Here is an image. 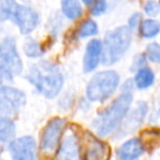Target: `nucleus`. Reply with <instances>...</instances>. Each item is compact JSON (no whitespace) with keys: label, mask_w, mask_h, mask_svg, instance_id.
I'll list each match as a JSON object with an SVG mask.
<instances>
[{"label":"nucleus","mask_w":160,"mask_h":160,"mask_svg":"<svg viewBox=\"0 0 160 160\" xmlns=\"http://www.w3.org/2000/svg\"><path fill=\"white\" fill-rule=\"evenodd\" d=\"M27 80L38 93L47 99H54L64 87V75L57 65L48 60H40L32 65Z\"/></svg>","instance_id":"1"},{"label":"nucleus","mask_w":160,"mask_h":160,"mask_svg":"<svg viewBox=\"0 0 160 160\" xmlns=\"http://www.w3.org/2000/svg\"><path fill=\"white\" fill-rule=\"evenodd\" d=\"M133 93L122 92L113 102L100 111L92 122L97 135L105 137L113 133L121 125L133 103Z\"/></svg>","instance_id":"2"},{"label":"nucleus","mask_w":160,"mask_h":160,"mask_svg":"<svg viewBox=\"0 0 160 160\" xmlns=\"http://www.w3.org/2000/svg\"><path fill=\"white\" fill-rule=\"evenodd\" d=\"M132 38L133 33L126 25H122L107 32L102 42V64L111 66L120 62L131 47Z\"/></svg>","instance_id":"3"},{"label":"nucleus","mask_w":160,"mask_h":160,"mask_svg":"<svg viewBox=\"0 0 160 160\" xmlns=\"http://www.w3.org/2000/svg\"><path fill=\"white\" fill-rule=\"evenodd\" d=\"M0 21H12L23 35L30 34L40 23V14L31 7L16 2L1 1L0 2Z\"/></svg>","instance_id":"4"},{"label":"nucleus","mask_w":160,"mask_h":160,"mask_svg":"<svg viewBox=\"0 0 160 160\" xmlns=\"http://www.w3.org/2000/svg\"><path fill=\"white\" fill-rule=\"evenodd\" d=\"M120 85V75L115 70H102L90 79L86 89L87 100L103 102L111 98Z\"/></svg>","instance_id":"5"},{"label":"nucleus","mask_w":160,"mask_h":160,"mask_svg":"<svg viewBox=\"0 0 160 160\" xmlns=\"http://www.w3.org/2000/svg\"><path fill=\"white\" fill-rule=\"evenodd\" d=\"M23 70V62L13 36H7L0 43V72L5 80H12Z\"/></svg>","instance_id":"6"},{"label":"nucleus","mask_w":160,"mask_h":160,"mask_svg":"<svg viewBox=\"0 0 160 160\" xmlns=\"http://www.w3.org/2000/svg\"><path fill=\"white\" fill-rule=\"evenodd\" d=\"M27 102L23 91L9 86L0 87V118H9L17 114Z\"/></svg>","instance_id":"7"},{"label":"nucleus","mask_w":160,"mask_h":160,"mask_svg":"<svg viewBox=\"0 0 160 160\" xmlns=\"http://www.w3.org/2000/svg\"><path fill=\"white\" fill-rule=\"evenodd\" d=\"M65 124H66V121L60 118H55L47 123V125L43 129L42 136H41L40 148L43 151L52 152L57 149L60 142Z\"/></svg>","instance_id":"8"},{"label":"nucleus","mask_w":160,"mask_h":160,"mask_svg":"<svg viewBox=\"0 0 160 160\" xmlns=\"http://www.w3.org/2000/svg\"><path fill=\"white\" fill-rule=\"evenodd\" d=\"M9 152L12 160H36L38 146L32 136H22L9 142Z\"/></svg>","instance_id":"9"},{"label":"nucleus","mask_w":160,"mask_h":160,"mask_svg":"<svg viewBox=\"0 0 160 160\" xmlns=\"http://www.w3.org/2000/svg\"><path fill=\"white\" fill-rule=\"evenodd\" d=\"M147 113H148V103L145 101H138L136 103L135 109L129 110L127 112L126 116L121 123L118 132L122 133L123 136L133 133L142 125L145 118L147 116Z\"/></svg>","instance_id":"10"},{"label":"nucleus","mask_w":160,"mask_h":160,"mask_svg":"<svg viewBox=\"0 0 160 160\" xmlns=\"http://www.w3.org/2000/svg\"><path fill=\"white\" fill-rule=\"evenodd\" d=\"M102 57V41L93 38L87 44L83 57L85 72H92L99 67Z\"/></svg>","instance_id":"11"},{"label":"nucleus","mask_w":160,"mask_h":160,"mask_svg":"<svg viewBox=\"0 0 160 160\" xmlns=\"http://www.w3.org/2000/svg\"><path fill=\"white\" fill-rule=\"evenodd\" d=\"M56 158L57 160H80V145L75 134L66 136L59 142Z\"/></svg>","instance_id":"12"},{"label":"nucleus","mask_w":160,"mask_h":160,"mask_svg":"<svg viewBox=\"0 0 160 160\" xmlns=\"http://www.w3.org/2000/svg\"><path fill=\"white\" fill-rule=\"evenodd\" d=\"M145 147L139 138H131L123 142L118 149V158L120 160H136L144 153Z\"/></svg>","instance_id":"13"},{"label":"nucleus","mask_w":160,"mask_h":160,"mask_svg":"<svg viewBox=\"0 0 160 160\" xmlns=\"http://www.w3.org/2000/svg\"><path fill=\"white\" fill-rule=\"evenodd\" d=\"M109 157V146L105 142L92 137L86 151L85 160H105Z\"/></svg>","instance_id":"14"},{"label":"nucleus","mask_w":160,"mask_h":160,"mask_svg":"<svg viewBox=\"0 0 160 160\" xmlns=\"http://www.w3.org/2000/svg\"><path fill=\"white\" fill-rule=\"evenodd\" d=\"M155 82V73L148 67L139 69L136 71V75L133 79V83L137 89L146 90L150 88Z\"/></svg>","instance_id":"15"},{"label":"nucleus","mask_w":160,"mask_h":160,"mask_svg":"<svg viewBox=\"0 0 160 160\" xmlns=\"http://www.w3.org/2000/svg\"><path fill=\"white\" fill-rule=\"evenodd\" d=\"M60 7L62 14L69 20H77L83 13L82 5L77 0H64L60 2Z\"/></svg>","instance_id":"16"},{"label":"nucleus","mask_w":160,"mask_h":160,"mask_svg":"<svg viewBox=\"0 0 160 160\" xmlns=\"http://www.w3.org/2000/svg\"><path fill=\"white\" fill-rule=\"evenodd\" d=\"M16 125L9 118H0V144H9L14 139Z\"/></svg>","instance_id":"17"},{"label":"nucleus","mask_w":160,"mask_h":160,"mask_svg":"<svg viewBox=\"0 0 160 160\" xmlns=\"http://www.w3.org/2000/svg\"><path fill=\"white\" fill-rule=\"evenodd\" d=\"M138 29L142 38H153L159 34L160 24L155 19H145L142 20Z\"/></svg>","instance_id":"18"},{"label":"nucleus","mask_w":160,"mask_h":160,"mask_svg":"<svg viewBox=\"0 0 160 160\" xmlns=\"http://www.w3.org/2000/svg\"><path fill=\"white\" fill-rule=\"evenodd\" d=\"M23 52L30 58H38L44 55L45 48L32 38H28L23 43Z\"/></svg>","instance_id":"19"},{"label":"nucleus","mask_w":160,"mask_h":160,"mask_svg":"<svg viewBox=\"0 0 160 160\" xmlns=\"http://www.w3.org/2000/svg\"><path fill=\"white\" fill-rule=\"evenodd\" d=\"M99 33V27L97 22L92 19H87L79 25L77 31V36L79 38H86L94 36Z\"/></svg>","instance_id":"20"},{"label":"nucleus","mask_w":160,"mask_h":160,"mask_svg":"<svg viewBox=\"0 0 160 160\" xmlns=\"http://www.w3.org/2000/svg\"><path fill=\"white\" fill-rule=\"evenodd\" d=\"M146 59L150 60L152 62H159L160 60V46L157 42H152L147 45L146 47Z\"/></svg>","instance_id":"21"},{"label":"nucleus","mask_w":160,"mask_h":160,"mask_svg":"<svg viewBox=\"0 0 160 160\" xmlns=\"http://www.w3.org/2000/svg\"><path fill=\"white\" fill-rule=\"evenodd\" d=\"M89 11L92 16L99 17L103 14L108 9V2L104 0H99V1H91L89 6Z\"/></svg>","instance_id":"22"},{"label":"nucleus","mask_w":160,"mask_h":160,"mask_svg":"<svg viewBox=\"0 0 160 160\" xmlns=\"http://www.w3.org/2000/svg\"><path fill=\"white\" fill-rule=\"evenodd\" d=\"M144 11L145 13L148 17H151V18H155L159 14L160 11V3L158 1H146L144 3ZM150 18V19H151Z\"/></svg>","instance_id":"23"},{"label":"nucleus","mask_w":160,"mask_h":160,"mask_svg":"<svg viewBox=\"0 0 160 160\" xmlns=\"http://www.w3.org/2000/svg\"><path fill=\"white\" fill-rule=\"evenodd\" d=\"M146 62H147V59H146V56H145V54H136L135 56H134L133 58V62H132L131 65V71L132 72H134V71H137L139 70V69L144 68V67H146Z\"/></svg>","instance_id":"24"},{"label":"nucleus","mask_w":160,"mask_h":160,"mask_svg":"<svg viewBox=\"0 0 160 160\" xmlns=\"http://www.w3.org/2000/svg\"><path fill=\"white\" fill-rule=\"evenodd\" d=\"M140 22H142V14H140L139 12H135V13L132 14V16L129 17L128 24H127L126 27L128 28L129 31L133 33V32H135L136 30L138 29Z\"/></svg>","instance_id":"25"},{"label":"nucleus","mask_w":160,"mask_h":160,"mask_svg":"<svg viewBox=\"0 0 160 160\" xmlns=\"http://www.w3.org/2000/svg\"><path fill=\"white\" fill-rule=\"evenodd\" d=\"M133 88H134V83L133 80L128 79L126 80L122 86V92H126V93H133Z\"/></svg>","instance_id":"26"},{"label":"nucleus","mask_w":160,"mask_h":160,"mask_svg":"<svg viewBox=\"0 0 160 160\" xmlns=\"http://www.w3.org/2000/svg\"><path fill=\"white\" fill-rule=\"evenodd\" d=\"M3 77H2V75H1V72H0V87L2 86V83H3Z\"/></svg>","instance_id":"27"}]
</instances>
